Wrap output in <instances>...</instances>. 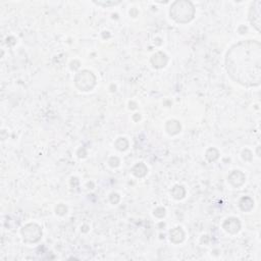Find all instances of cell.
<instances>
[{"instance_id":"obj_1","label":"cell","mask_w":261,"mask_h":261,"mask_svg":"<svg viewBox=\"0 0 261 261\" xmlns=\"http://www.w3.org/2000/svg\"><path fill=\"white\" fill-rule=\"evenodd\" d=\"M260 44L246 41L234 45L226 55V69L229 75L244 86L260 83Z\"/></svg>"}]
</instances>
